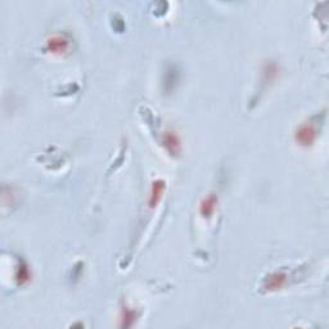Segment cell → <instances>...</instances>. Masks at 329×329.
Returning <instances> with one entry per match:
<instances>
[{
    "label": "cell",
    "mask_w": 329,
    "mask_h": 329,
    "mask_svg": "<svg viewBox=\"0 0 329 329\" xmlns=\"http://www.w3.org/2000/svg\"><path fill=\"white\" fill-rule=\"evenodd\" d=\"M285 283H287V274L283 272H275L266 278L264 288L266 291H277L284 287Z\"/></svg>",
    "instance_id": "4"
},
{
    "label": "cell",
    "mask_w": 329,
    "mask_h": 329,
    "mask_svg": "<svg viewBox=\"0 0 329 329\" xmlns=\"http://www.w3.org/2000/svg\"><path fill=\"white\" fill-rule=\"evenodd\" d=\"M217 207V197L214 194H210L206 198L202 199L201 204H199V212L203 217H211L214 212L216 211Z\"/></svg>",
    "instance_id": "5"
},
{
    "label": "cell",
    "mask_w": 329,
    "mask_h": 329,
    "mask_svg": "<svg viewBox=\"0 0 329 329\" xmlns=\"http://www.w3.org/2000/svg\"><path fill=\"white\" fill-rule=\"evenodd\" d=\"M70 48V42L62 35H54L47 42V49L53 54H63Z\"/></svg>",
    "instance_id": "2"
},
{
    "label": "cell",
    "mask_w": 329,
    "mask_h": 329,
    "mask_svg": "<svg viewBox=\"0 0 329 329\" xmlns=\"http://www.w3.org/2000/svg\"><path fill=\"white\" fill-rule=\"evenodd\" d=\"M164 189H166V183H164L163 180L158 179V180L153 181L151 188V193H149V199H148L149 209L152 210L156 209L157 204H158L159 201H161L162 196H163Z\"/></svg>",
    "instance_id": "3"
},
{
    "label": "cell",
    "mask_w": 329,
    "mask_h": 329,
    "mask_svg": "<svg viewBox=\"0 0 329 329\" xmlns=\"http://www.w3.org/2000/svg\"><path fill=\"white\" fill-rule=\"evenodd\" d=\"M122 325L124 326H129L133 324L134 319H135V314H134L133 310H130V309H124V316H122Z\"/></svg>",
    "instance_id": "7"
},
{
    "label": "cell",
    "mask_w": 329,
    "mask_h": 329,
    "mask_svg": "<svg viewBox=\"0 0 329 329\" xmlns=\"http://www.w3.org/2000/svg\"><path fill=\"white\" fill-rule=\"evenodd\" d=\"M17 278H18V280H19V283H21V284H25L26 282H29V280H30L29 268H27V266H21V268H19V272H18V275H17Z\"/></svg>",
    "instance_id": "8"
},
{
    "label": "cell",
    "mask_w": 329,
    "mask_h": 329,
    "mask_svg": "<svg viewBox=\"0 0 329 329\" xmlns=\"http://www.w3.org/2000/svg\"><path fill=\"white\" fill-rule=\"evenodd\" d=\"M163 146L166 147V149H168L171 154L179 153L180 140H179V136L176 135V133H174V131H166L163 135Z\"/></svg>",
    "instance_id": "6"
},
{
    "label": "cell",
    "mask_w": 329,
    "mask_h": 329,
    "mask_svg": "<svg viewBox=\"0 0 329 329\" xmlns=\"http://www.w3.org/2000/svg\"><path fill=\"white\" fill-rule=\"evenodd\" d=\"M316 136H318V130H316V126L311 122H305L300 125L295 133L296 141L302 147L313 146L316 140Z\"/></svg>",
    "instance_id": "1"
}]
</instances>
